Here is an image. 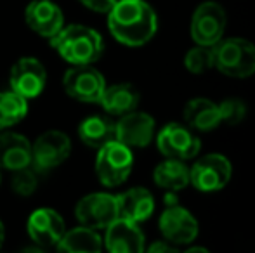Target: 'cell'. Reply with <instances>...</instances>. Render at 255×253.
<instances>
[{
  "mask_svg": "<svg viewBox=\"0 0 255 253\" xmlns=\"http://www.w3.org/2000/svg\"><path fill=\"white\" fill-rule=\"evenodd\" d=\"M148 252L151 253H175L177 252V247H175L174 243H170V241H156V243H153L151 247L148 248Z\"/></svg>",
  "mask_w": 255,
  "mask_h": 253,
  "instance_id": "29",
  "label": "cell"
},
{
  "mask_svg": "<svg viewBox=\"0 0 255 253\" xmlns=\"http://www.w3.org/2000/svg\"><path fill=\"white\" fill-rule=\"evenodd\" d=\"M80 2L87 9L96 10V12H108L117 3V0H80Z\"/></svg>",
  "mask_w": 255,
  "mask_h": 253,
  "instance_id": "28",
  "label": "cell"
},
{
  "mask_svg": "<svg viewBox=\"0 0 255 253\" xmlns=\"http://www.w3.org/2000/svg\"><path fill=\"white\" fill-rule=\"evenodd\" d=\"M233 175L231 162L224 155H207L189 169V182L198 191L214 192L229 182Z\"/></svg>",
  "mask_w": 255,
  "mask_h": 253,
  "instance_id": "6",
  "label": "cell"
},
{
  "mask_svg": "<svg viewBox=\"0 0 255 253\" xmlns=\"http://www.w3.org/2000/svg\"><path fill=\"white\" fill-rule=\"evenodd\" d=\"M160 231L170 243L189 245L198 236V222L186 208L179 205L167 206L160 217Z\"/></svg>",
  "mask_w": 255,
  "mask_h": 253,
  "instance_id": "13",
  "label": "cell"
},
{
  "mask_svg": "<svg viewBox=\"0 0 255 253\" xmlns=\"http://www.w3.org/2000/svg\"><path fill=\"white\" fill-rule=\"evenodd\" d=\"M28 99L14 90L0 92V130L14 127L26 116Z\"/></svg>",
  "mask_w": 255,
  "mask_h": 253,
  "instance_id": "24",
  "label": "cell"
},
{
  "mask_svg": "<svg viewBox=\"0 0 255 253\" xmlns=\"http://www.w3.org/2000/svg\"><path fill=\"white\" fill-rule=\"evenodd\" d=\"M221 120L226 125H238L247 116V104L242 99H226L219 104Z\"/></svg>",
  "mask_w": 255,
  "mask_h": 253,
  "instance_id": "27",
  "label": "cell"
},
{
  "mask_svg": "<svg viewBox=\"0 0 255 253\" xmlns=\"http://www.w3.org/2000/svg\"><path fill=\"white\" fill-rule=\"evenodd\" d=\"M104 243L111 253H141L144 252V234L135 222L118 217L106 227Z\"/></svg>",
  "mask_w": 255,
  "mask_h": 253,
  "instance_id": "16",
  "label": "cell"
},
{
  "mask_svg": "<svg viewBox=\"0 0 255 253\" xmlns=\"http://www.w3.org/2000/svg\"><path fill=\"white\" fill-rule=\"evenodd\" d=\"M134 167V156L128 146L118 141H111L98 149L96 156V173L103 186L117 187L128 179Z\"/></svg>",
  "mask_w": 255,
  "mask_h": 253,
  "instance_id": "4",
  "label": "cell"
},
{
  "mask_svg": "<svg viewBox=\"0 0 255 253\" xmlns=\"http://www.w3.org/2000/svg\"><path fill=\"white\" fill-rule=\"evenodd\" d=\"M38 186L37 175H35L33 170H30V165L24 167V169L14 170L12 179H10V187L16 194L19 196H30L33 194L35 189Z\"/></svg>",
  "mask_w": 255,
  "mask_h": 253,
  "instance_id": "26",
  "label": "cell"
},
{
  "mask_svg": "<svg viewBox=\"0 0 255 253\" xmlns=\"http://www.w3.org/2000/svg\"><path fill=\"white\" fill-rule=\"evenodd\" d=\"M9 85L10 90L30 101L44 92L47 85V70L37 58H21L10 68Z\"/></svg>",
  "mask_w": 255,
  "mask_h": 253,
  "instance_id": "8",
  "label": "cell"
},
{
  "mask_svg": "<svg viewBox=\"0 0 255 253\" xmlns=\"http://www.w3.org/2000/svg\"><path fill=\"white\" fill-rule=\"evenodd\" d=\"M154 184L167 191H181L189 184V169L182 160L167 158L154 169Z\"/></svg>",
  "mask_w": 255,
  "mask_h": 253,
  "instance_id": "22",
  "label": "cell"
},
{
  "mask_svg": "<svg viewBox=\"0 0 255 253\" xmlns=\"http://www.w3.org/2000/svg\"><path fill=\"white\" fill-rule=\"evenodd\" d=\"M186 252H188V253H196V252H200V253H208L207 248H193V247H189Z\"/></svg>",
  "mask_w": 255,
  "mask_h": 253,
  "instance_id": "31",
  "label": "cell"
},
{
  "mask_svg": "<svg viewBox=\"0 0 255 253\" xmlns=\"http://www.w3.org/2000/svg\"><path fill=\"white\" fill-rule=\"evenodd\" d=\"M108 28L120 44L141 47L154 37L158 19L146 0H117L108 10Z\"/></svg>",
  "mask_w": 255,
  "mask_h": 253,
  "instance_id": "1",
  "label": "cell"
},
{
  "mask_svg": "<svg viewBox=\"0 0 255 253\" xmlns=\"http://www.w3.org/2000/svg\"><path fill=\"white\" fill-rule=\"evenodd\" d=\"M75 215L80 226H87L96 231L106 229L113 220L118 219L117 196L108 192H91L77 203Z\"/></svg>",
  "mask_w": 255,
  "mask_h": 253,
  "instance_id": "7",
  "label": "cell"
},
{
  "mask_svg": "<svg viewBox=\"0 0 255 253\" xmlns=\"http://www.w3.org/2000/svg\"><path fill=\"white\" fill-rule=\"evenodd\" d=\"M214 66L231 78H247L255 73V45L245 38H226L212 45Z\"/></svg>",
  "mask_w": 255,
  "mask_h": 253,
  "instance_id": "3",
  "label": "cell"
},
{
  "mask_svg": "<svg viewBox=\"0 0 255 253\" xmlns=\"http://www.w3.org/2000/svg\"><path fill=\"white\" fill-rule=\"evenodd\" d=\"M70 153V137L61 130H47L31 144V165L38 170H51L66 162Z\"/></svg>",
  "mask_w": 255,
  "mask_h": 253,
  "instance_id": "9",
  "label": "cell"
},
{
  "mask_svg": "<svg viewBox=\"0 0 255 253\" xmlns=\"http://www.w3.org/2000/svg\"><path fill=\"white\" fill-rule=\"evenodd\" d=\"M184 120L188 127L198 132H210L222 123L219 104L203 97L191 99L184 106Z\"/></svg>",
  "mask_w": 255,
  "mask_h": 253,
  "instance_id": "20",
  "label": "cell"
},
{
  "mask_svg": "<svg viewBox=\"0 0 255 253\" xmlns=\"http://www.w3.org/2000/svg\"><path fill=\"white\" fill-rule=\"evenodd\" d=\"M156 146L160 153L174 160H193L202 149L200 139L188 127L179 123H168L160 130L156 137Z\"/></svg>",
  "mask_w": 255,
  "mask_h": 253,
  "instance_id": "10",
  "label": "cell"
},
{
  "mask_svg": "<svg viewBox=\"0 0 255 253\" xmlns=\"http://www.w3.org/2000/svg\"><path fill=\"white\" fill-rule=\"evenodd\" d=\"M24 21L31 31L49 40L64 26L63 10L52 0H31L24 9Z\"/></svg>",
  "mask_w": 255,
  "mask_h": 253,
  "instance_id": "14",
  "label": "cell"
},
{
  "mask_svg": "<svg viewBox=\"0 0 255 253\" xmlns=\"http://www.w3.org/2000/svg\"><path fill=\"white\" fill-rule=\"evenodd\" d=\"M78 137L85 146L99 149L108 142L117 141V125L108 116L92 115L82 120V123L78 125Z\"/></svg>",
  "mask_w": 255,
  "mask_h": 253,
  "instance_id": "21",
  "label": "cell"
},
{
  "mask_svg": "<svg viewBox=\"0 0 255 253\" xmlns=\"http://www.w3.org/2000/svg\"><path fill=\"white\" fill-rule=\"evenodd\" d=\"M226 30V12L217 2H203L191 19V37L198 45H215Z\"/></svg>",
  "mask_w": 255,
  "mask_h": 253,
  "instance_id": "11",
  "label": "cell"
},
{
  "mask_svg": "<svg viewBox=\"0 0 255 253\" xmlns=\"http://www.w3.org/2000/svg\"><path fill=\"white\" fill-rule=\"evenodd\" d=\"M117 208L120 219L130 220L135 224L144 222L154 212L153 194L144 187H132V189L117 196Z\"/></svg>",
  "mask_w": 255,
  "mask_h": 253,
  "instance_id": "18",
  "label": "cell"
},
{
  "mask_svg": "<svg viewBox=\"0 0 255 253\" xmlns=\"http://www.w3.org/2000/svg\"><path fill=\"white\" fill-rule=\"evenodd\" d=\"M117 141L128 148H146L154 135V120L148 113L130 111L117 123Z\"/></svg>",
  "mask_w": 255,
  "mask_h": 253,
  "instance_id": "15",
  "label": "cell"
},
{
  "mask_svg": "<svg viewBox=\"0 0 255 253\" xmlns=\"http://www.w3.org/2000/svg\"><path fill=\"white\" fill-rule=\"evenodd\" d=\"M63 87L70 97L80 102H101L106 80L92 64H71L64 73Z\"/></svg>",
  "mask_w": 255,
  "mask_h": 253,
  "instance_id": "5",
  "label": "cell"
},
{
  "mask_svg": "<svg viewBox=\"0 0 255 253\" xmlns=\"http://www.w3.org/2000/svg\"><path fill=\"white\" fill-rule=\"evenodd\" d=\"M184 66L195 75H202L210 68H214V51H212V47L198 45V47L191 49L184 58Z\"/></svg>",
  "mask_w": 255,
  "mask_h": 253,
  "instance_id": "25",
  "label": "cell"
},
{
  "mask_svg": "<svg viewBox=\"0 0 255 253\" xmlns=\"http://www.w3.org/2000/svg\"><path fill=\"white\" fill-rule=\"evenodd\" d=\"M3 240H5V227H3L2 220H0V248H2V245H3Z\"/></svg>",
  "mask_w": 255,
  "mask_h": 253,
  "instance_id": "30",
  "label": "cell"
},
{
  "mask_svg": "<svg viewBox=\"0 0 255 253\" xmlns=\"http://www.w3.org/2000/svg\"><path fill=\"white\" fill-rule=\"evenodd\" d=\"M56 248L59 252L98 253L103 248V240L96 229H91L87 226H80L71 231H66Z\"/></svg>",
  "mask_w": 255,
  "mask_h": 253,
  "instance_id": "23",
  "label": "cell"
},
{
  "mask_svg": "<svg viewBox=\"0 0 255 253\" xmlns=\"http://www.w3.org/2000/svg\"><path fill=\"white\" fill-rule=\"evenodd\" d=\"M31 165V142L17 132L0 134V169L19 170Z\"/></svg>",
  "mask_w": 255,
  "mask_h": 253,
  "instance_id": "17",
  "label": "cell"
},
{
  "mask_svg": "<svg viewBox=\"0 0 255 253\" xmlns=\"http://www.w3.org/2000/svg\"><path fill=\"white\" fill-rule=\"evenodd\" d=\"M51 45L70 64H94L104 49L101 35L84 24L63 26L51 38Z\"/></svg>",
  "mask_w": 255,
  "mask_h": 253,
  "instance_id": "2",
  "label": "cell"
},
{
  "mask_svg": "<svg viewBox=\"0 0 255 253\" xmlns=\"http://www.w3.org/2000/svg\"><path fill=\"white\" fill-rule=\"evenodd\" d=\"M26 231L31 241L40 248L57 247L61 238L66 233V224L59 212L54 208H37L26 222Z\"/></svg>",
  "mask_w": 255,
  "mask_h": 253,
  "instance_id": "12",
  "label": "cell"
},
{
  "mask_svg": "<svg viewBox=\"0 0 255 253\" xmlns=\"http://www.w3.org/2000/svg\"><path fill=\"white\" fill-rule=\"evenodd\" d=\"M139 99H141V95L132 84H115L110 87L106 85L99 104L110 115L124 116L137 108Z\"/></svg>",
  "mask_w": 255,
  "mask_h": 253,
  "instance_id": "19",
  "label": "cell"
}]
</instances>
